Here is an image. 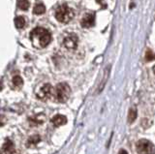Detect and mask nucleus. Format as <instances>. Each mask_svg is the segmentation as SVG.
Listing matches in <instances>:
<instances>
[{"instance_id":"nucleus-1","label":"nucleus","mask_w":155,"mask_h":154,"mask_svg":"<svg viewBox=\"0 0 155 154\" xmlns=\"http://www.w3.org/2000/svg\"><path fill=\"white\" fill-rule=\"evenodd\" d=\"M30 40L34 47L38 49H43L51 43V34L45 28L36 27L30 32Z\"/></svg>"},{"instance_id":"nucleus-2","label":"nucleus","mask_w":155,"mask_h":154,"mask_svg":"<svg viewBox=\"0 0 155 154\" xmlns=\"http://www.w3.org/2000/svg\"><path fill=\"white\" fill-rule=\"evenodd\" d=\"M74 18V11L67 4H62L55 11V18L61 23H68Z\"/></svg>"},{"instance_id":"nucleus-3","label":"nucleus","mask_w":155,"mask_h":154,"mask_svg":"<svg viewBox=\"0 0 155 154\" xmlns=\"http://www.w3.org/2000/svg\"><path fill=\"white\" fill-rule=\"evenodd\" d=\"M71 95V88L68 84L60 83L56 85L55 88V99L57 102L64 103L69 99Z\"/></svg>"},{"instance_id":"nucleus-4","label":"nucleus","mask_w":155,"mask_h":154,"mask_svg":"<svg viewBox=\"0 0 155 154\" xmlns=\"http://www.w3.org/2000/svg\"><path fill=\"white\" fill-rule=\"evenodd\" d=\"M137 151L140 154H155V146L154 144L149 142L148 139H142L137 143Z\"/></svg>"},{"instance_id":"nucleus-5","label":"nucleus","mask_w":155,"mask_h":154,"mask_svg":"<svg viewBox=\"0 0 155 154\" xmlns=\"http://www.w3.org/2000/svg\"><path fill=\"white\" fill-rule=\"evenodd\" d=\"M78 43L79 39L76 34H68L64 39H63V46H64L67 50H75L78 47Z\"/></svg>"},{"instance_id":"nucleus-6","label":"nucleus","mask_w":155,"mask_h":154,"mask_svg":"<svg viewBox=\"0 0 155 154\" xmlns=\"http://www.w3.org/2000/svg\"><path fill=\"white\" fill-rule=\"evenodd\" d=\"M51 94H52V86L51 84H44L40 91L38 92L37 94V97L38 99H40L42 101H47L51 97Z\"/></svg>"},{"instance_id":"nucleus-7","label":"nucleus","mask_w":155,"mask_h":154,"mask_svg":"<svg viewBox=\"0 0 155 154\" xmlns=\"http://www.w3.org/2000/svg\"><path fill=\"white\" fill-rule=\"evenodd\" d=\"M94 23H95V16H94V14H91V13L85 14L81 21V26L84 27V28L92 27L94 25Z\"/></svg>"},{"instance_id":"nucleus-8","label":"nucleus","mask_w":155,"mask_h":154,"mask_svg":"<svg viewBox=\"0 0 155 154\" xmlns=\"http://www.w3.org/2000/svg\"><path fill=\"white\" fill-rule=\"evenodd\" d=\"M51 122H52L53 125H54V126L59 127V126H62V125H64V124L67 123V118H66L65 115L56 114L51 118Z\"/></svg>"},{"instance_id":"nucleus-9","label":"nucleus","mask_w":155,"mask_h":154,"mask_svg":"<svg viewBox=\"0 0 155 154\" xmlns=\"http://www.w3.org/2000/svg\"><path fill=\"white\" fill-rule=\"evenodd\" d=\"M3 150L5 152H7L8 154H13L16 152L15 151V146H14L13 142L8 139V141L3 144Z\"/></svg>"},{"instance_id":"nucleus-10","label":"nucleus","mask_w":155,"mask_h":154,"mask_svg":"<svg viewBox=\"0 0 155 154\" xmlns=\"http://www.w3.org/2000/svg\"><path fill=\"white\" fill-rule=\"evenodd\" d=\"M46 12V7L43 3H37L33 8V13L35 15H42Z\"/></svg>"},{"instance_id":"nucleus-11","label":"nucleus","mask_w":155,"mask_h":154,"mask_svg":"<svg viewBox=\"0 0 155 154\" xmlns=\"http://www.w3.org/2000/svg\"><path fill=\"white\" fill-rule=\"evenodd\" d=\"M15 26H16L17 28H18V29H21V28H23L24 25H25V20H24L23 17H17L16 18H15Z\"/></svg>"},{"instance_id":"nucleus-12","label":"nucleus","mask_w":155,"mask_h":154,"mask_svg":"<svg viewBox=\"0 0 155 154\" xmlns=\"http://www.w3.org/2000/svg\"><path fill=\"white\" fill-rule=\"evenodd\" d=\"M137 115H138L137 110H136L135 108L131 109L129 110V113H128V121H129V123H133L135 121V119L137 118Z\"/></svg>"},{"instance_id":"nucleus-13","label":"nucleus","mask_w":155,"mask_h":154,"mask_svg":"<svg viewBox=\"0 0 155 154\" xmlns=\"http://www.w3.org/2000/svg\"><path fill=\"white\" fill-rule=\"evenodd\" d=\"M29 1L28 0H18V8L21 9V10L22 11H26L28 10V8H29Z\"/></svg>"},{"instance_id":"nucleus-14","label":"nucleus","mask_w":155,"mask_h":154,"mask_svg":"<svg viewBox=\"0 0 155 154\" xmlns=\"http://www.w3.org/2000/svg\"><path fill=\"white\" fill-rule=\"evenodd\" d=\"M40 141H41L40 137H39L38 135H35V136H32V137H30L28 139L27 144L29 146H35V144H37Z\"/></svg>"},{"instance_id":"nucleus-15","label":"nucleus","mask_w":155,"mask_h":154,"mask_svg":"<svg viewBox=\"0 0 155 154\" xmlns=\"http://www.w3.org/2000/svg\"><path fill=\"white\" fill-rule=\"evenodd\" d=\"M13 84L16 87H21V86L23 84V80L21 79V77L19 76H15L13 78Z\"/></svg>"},{"instance_id":"nucleus-16","label":"nucleus","mask_w":155,"mask_h":154,"mask_svg":"<svg viewBox=\"0 0 155 154\" xmlns=\"http://www.w3.org/2000/svg\"><path fill=\"white\" fill-rule=\"evenodd\" d=\"M155 59V54L152 52L151 51H147V52L145 54V60L147 61H152Z\"/></svg>"},{"instance_id":"nucleus-17","label":"nucleus","mask_w":155,"mask_h":154,"mask_svg":"<svg viewBox=\"0 0 155 154\" xmlns=\"http://www.w3.org/2000/svg\"><path fill=\"white\" fill-rule=\"evenodd\" d=\"M4 124V116L3 115H0V127L3 126Z\"/></svg>"},{"instance_id":"nucleus-18","label":"nucleus","mask_w":155,"mask_h":154,"mask_svg":"<svg viewBox=\"0 0 155 154\" xmlns=\"http://www.w3.org/2000/svg\"><path fill=\"white\" fill-rule=\"evenodd\" d=\"M118 154H128L127 153V151H126V150H124V149H122V150H120L119 151V153Z\"/></svg>"},{"instance_id":"nucleus-19","label":"nucleus","mask_w":155,"mask_h":154,"mask_svg":"<svg viewBox=\"0 0 155 154\" xmlns=\"http://www.w3.org/2000/svg\"><path fill=\"white\" fill-rule=\"evenodd\" d=\"M153 73H154V74H155V66H154V67H153Z\"/></svg>"},{"instance_id":"nucleus-20","label":"nucleus","mask_w":155,"mask_h":154,"mask_svg":"<svg viewBox=\"0 0 155 154\" xmlns=\"http://www.w3.org/2000/svg\"><path fill=\"white\" fill-rule=\"evenodd\" d=\"M0 154H1V153H0Z\"/></svg>"}]
</instances>
